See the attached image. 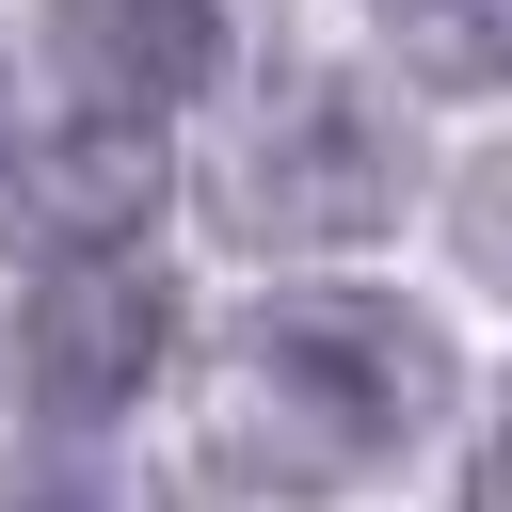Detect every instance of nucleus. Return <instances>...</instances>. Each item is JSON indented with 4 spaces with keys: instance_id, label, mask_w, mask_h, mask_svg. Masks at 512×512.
Returning <instances> with one entry per match:
<instances>
[{
    "instance_id": "nucleus-7",
    "label": "nucleus",
    "mask_w": 512,
    "mask_h": 512,
    "mask_svg": "<svg viewBox=\"0 0 512 512\" xmlns=\"http://www.w3.org/2000/svg\"><path fill=\"white\" fill-rule=\"evenodd\" d=\"M0 512H160L128 464H96V432H48L32 464H0Z\"/></svg>"
},
{
    "instance_id": "nucleus-8",
    "label": "nucleus",
    "mask_w": 512,
    "mask_h": 512,
    "mask_svg": "<svg viewBox=\"0 0 512 512\" xmlns=\"http://www.w3.org/2000/svg\"><path fill=\"white\" fill-rule=\"evenodd\" d=\"M0 144H16V128H0Z\"/></svg>"
},
{
    "instance_id": "nucleus-6",
    "label": "nucleus",
    "mask_w": 512,
    "mask_h": 512,
    "mask_svg": "<svg viewBox=\"0 0 512 512\" xmlns=\"http://www.w3.org/2000/svg\"><path fill=\"white\" fill-rule=\"evenodd\" d=\"M384 48L432 96H512V0H384Z\"/></svg>"
},
{
    "instance_id": "nucleus-1",
    "label": "nucleus",
    "mask_w": 512,
    "mask_h": 512,
    "mask_svg": "<svg viewBox=\"0 0 512 512\" xmlns=\"http://www.w3.org/2000/svg\"><path fill=\"white\" fill-rule=\"evenodd\" d=\"M416 416H432V336L400 304H352V288L240 320L224 368H208V464L256 480V496H336V480L400 464Z\"/></svg>"
},
{
    "instance_id": "nucleus-3",
    "label": "nucleus",
    "mask_w": 512,
    "mask_h": 512,
    "mask_svg": "<svg viewBox=\"0 0 512 512\" xmlns=\"http://www.w3.org/2000/svg\"><path fill=\"white\" fill-rule=\"evenodd\" d=\"M224 224L272 240V256L384 240V224H400V144H384V112L336 96V80H288V96L256 112V144L224 160Z\"/></svg>"
},
{
    "instance_id": "nucleus-5",
    "label": "nucleus",
    "mask_w": 512,
    "mask_h": 512,
    "mask_svg": "<svg viewBox=\"0 0 512 512\" xmlns=\"http://www.w3.org/2000/svg\"><path fill=\"white\" fill-rule=\"evenodd\" d=\"M64 96H96V112H176V96H208L224 80V16L208 0H64Z\"/></svg>"
},
{
    "instance_id": "nucleus-2",
    "label": "nucleus",
    "mask_w": 512,
    "mask_h": 512,
    "mask_svg": "<svg viewBox=\"0 0 512 512\" xmlns=\"http://www.w3.org/2000/svg\"><path fill=\"white\" fill-rule=\"evenodd\" d=\"M160 352H176V288H160L128 240L48 256L32 304H16V400H32V432H112V416L160 384Z\"/></svg>"
},
{
    "instance_id": "nucleus-4",
    "label": "nucleus",
    "mask_w": 512,
    "mask_h": 512,
    "mask_svg": "<svg viewBox=\"0 0 512 512\" xmlns=\"http://www.w3.org/2000/svg\"><path fill=\"white\" fill-rule=\"evenodd\" d=\"M176 192V160H160V112H64V128H32V144H0V208H16V240H48V256H96V240H128L144 208Z\"/></svg>"
}]
</instances>
